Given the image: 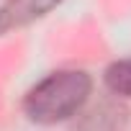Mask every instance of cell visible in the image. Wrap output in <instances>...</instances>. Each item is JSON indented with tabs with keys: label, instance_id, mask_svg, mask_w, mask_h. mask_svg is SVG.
Wrapping results in <instances>:
<instances>
[{
	"label": "cell",
	"instance_id": "cell-1",
	"mask_svg": "<svg viewBox=\"0 0 131 131\" xmlns=\"http://www.w3.org/2000/svg\"><path fill=\"white\" fill-rule=\"evenodd\" d=\"M93 80L82 70H59L39 80L23 98V113L34 123H59L75 118L90 100Z\"/></svg>",
	"mask_w": 131,
	"mask_h": 131
},
{
	"label": "cell",
	"instance_id": "cell-2",
	"mask_svg": "<svg viewBox=\"0 0 131 131\" xmlns=\"http://www.w3.org/2000/svg\"><path fill=\"white\" fill-rule=\"evenodd\" d=\"M128 108L118 98H103L93 105H85L72 123V131H126Z\"/></svg>",
	"mask_w": 131,
	"mask_h": 131
},
{
	"label": "cell",
	"instance_id": "cell-3",
	"mask_svg": "<svg viewBox=\"0 0 131 131\" xmlns=\"http://www.w3.org/2000/svg\"><path fill=\"white\" fill-rule=\"evenodd\" d=\"M62 0H5L0 5V36L13 28L34 23L36 18L46 16Z\"/></svg>",
	"mask_w": 131,
	"mask_h": 131
},
{
	"label": "cell",
	"instance_id": "cell-4",
	"mask_svg": "<svg viewBox=\"0 0 131 131\" xmlns=\"http://www.w3.org/2000/svg\"><path fill=\"white\" fill-rule=\"evenodd\" d=\"M103 80L113 98H131V57L113 62L105 70Z\"/></svg>",
	"mask_w": 131,
	"mask_h": 131
}]
</instances>
